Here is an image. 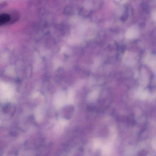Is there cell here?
Segmentation results:
<instances>
[{
  "label": "cell",
  "instance_id": "obj_1",
  "mask_svg": "<svg viewBox=\"0 0 156 156\" xmlns=\"http://www.w3.org/2000/svg\"><path fill=\"white\" fill-rule=\"evenodd\" d=\"M138 32L137 28L133 27L130 28L127 31L126 36V37L129 39H132L137 37L138 34Z\"/></svg>",
  "mask_w": 156,
  "mask_h": 156
},
{
  "label": "cell",
  "instance_id": "obj_2",
  "mask_svg": "<svg viewBox=\"0 0 156 156\" xmlns=\"http://www.w3.org/2000/svg\"><path fill=\"white\" fill-rule=\"evenodd\" d=\"M10 17L8 14H3L0 15V25L4 24L9 21Z\"/></svg>",
  "mask_w": 156,
  "mask_h": 156
}]
</instances>
